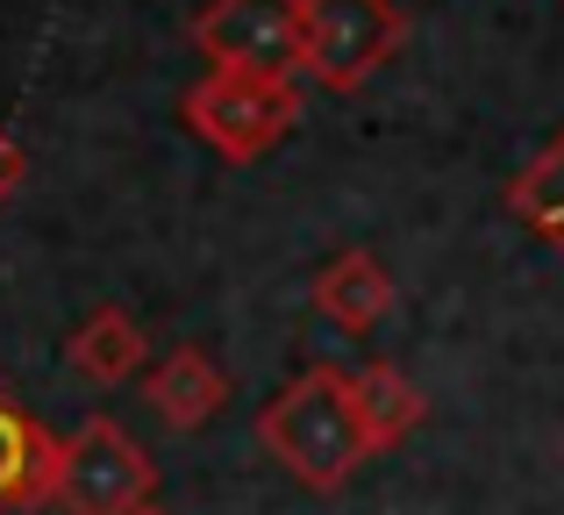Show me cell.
Instances as JSON below:
<instances>
[{
    "mask_svg": "<svg viewBox=\"0 0 564 515\" xmlns=\"http://www.w3.org/2000/svg\"><path fill=\"white\" fill-rule=\"evenodd\" d=\"M508 208H514V223H522V229H536L543 244H557V251H564V137L543 143V151L514 172Z\"/></svg>",
    "mask_w": 564,
    "mask_h": 515,
    "instance_id": "8fae6325",
    "label": "cell"
},
{
    "mask_svg": "<svg viewBox=\"0 0 564 515\" xmlns=\"http://www.w3.org/2000/svg\"><path fill=\"white\" fill-rule=\"evenodd\" d=\"M65 365L86 387H129V379L151 365V336L129 308H94L79 330L65 336Z\"/></svg>",
    "mask_w": 564,
    "mask_h": 515,
    "instance_id": "ba28073f",
    "label": "cell"
},
{
    "mask_svg": "<svg viewBox=\"0 0 564 515\" xmlns=\"http://www.w3.org/2000/svg\"><path fill=\"white\" fill-rule=\"evenodd\" d=\"M315 308L336 322V330L365 336V330H379L386 308H393V272H386L372 251H336L315 272Z\"/></svg>",
    "mask_w": 564,
    "mask_h": 515,
    "instance_id": "9c48e42d",
    "label": "cell"
},
{
    "mask_svg": "<svg viewBox=\"0 0 564 515\" xmlns=\"http://www.w3.org/2000/svg\"><path fill=\"white\" fill-rule=\"evenodd\" d=\"M57 451H65V437H51L8 387H0V515L51 508Z\"/></svg>",
    "mask_w": 564,
    "mask_h": 515,
    "instance_id": "8992f818",
    "label": "cell"
},
{
    "mask_svg": "<svg viewBox=\"0 0 564 515\" xmlns=\"http://www.w3.org/2000/svg\"><path fill=\"white\" fill-rule=\"evenodd\" d=\"M350 394H358V422H365V444H372V459H386V451H400L414 430H422L429 401L422 387H414L400 365H365V373H350Z\"/></svg>",
    "mask_w": 564,
    "mask_h": 515,
    "instance_id": "30bf717a",
    "label": "cell"
},
{
    "mask_svg": "<svg viewBox=\"0 0 564 515\" xmlns=\"http://www.w3.org/2000/svg\"><path fill=\"white\" fill-rule=\"evenodd\" d=\"M408 43L400 0H301V72L329 94H358Z\"/></svg>",
    "mask_w": 564,
    "mask_h": 515,
    "instance_id": "3957f363",
    "label": "cell"
},
{
    "mask_svg": "<svg viewBox=\"0 0 564 515\" xmlns=\"http://www.w3.org/2000/svg\"><path fill=\"white\" fill-rule=\"evenodd\" d=\"M186 129L229 165H258L264 151L293 137L301 122V86L293 72H207V79L186 86L180 100Z\"/></svg>",
    "mask_w": 564,
    "mask_h": 515,
    "instance_id": "7a4b0ae2",
    "label": "cell"
},
{
    "mask_svg": "<svg viewBox=\"0 0 564 515\" xmlns=\"http://www.w3.org/2000/svg\"><path fill=\"white\" fill-rule=\"evenodd\" d=\"M258 444L301 480L307 494H336L358 480V465L372 459L358 422V394H350L344 365H307L293 373L272 401L258 408Z\"/></svg>",
    "mask_w": 564,
    "mask_h": 515,
    "instance_id": "6da1fadb",
    "label": "cell"
},
{
    "mask_svg": "<svg viewBox=\"0 0 564 515\" xmlns=\"http://www.w3.org/2000/svg\"><path fill=\"white\" fill-rule=\"evenodd\" d=\"M129 515H165V508H158V502H143V508H129Z\"/></svg>",
    "mask_w": 564,
    "mask_h": 515,
    "instance_id": "4fadbf2b",
    "label": "cell"
},
{
    "mask_svg": "<svg viewBox=\"0 0 564 515\" xmlns=\"http://www.w3.org/2000/svg\"><path fill=\"white\" fill-rule=\"evenodd\" d=\"M143 401H151L158 422L180 430V437L186 430H207V422L229 408V373H221L200 344H180V351H165V358L143 373Z\"/></svg>",
    "mask_w": 564,
    "mask_h": 515,
    "instance_id": "52a82bcc",
    "label": "cell"
},
{
    "mask_svg": "<svg viewBox=\"0 0 564 515\" xmlns=\"http://www.w3.org/2000/svg\"><path fill=\"white\" fill-rule=\"evenodd\" d=\"M143 502H158V459L115 416H86L65 437V451H57L51 508L57 515H129Z\"/></svg>",
    "mask_w": 564,
    "mask_h": 515,
    "instance_id": "277c9868",
    "label": "cell"
},
{
    "mask_svg": "<svg viewBox=\"0 0 564 515\" xmlns=\"http://www.w3.org/2000/svg\"><path fill=\"white\" fill-rule=\"evenodd\" d=\"M22 180H29V151H22V137L0 122V208L22 194Z\"/></svg>",
    "mask_w": 564,
    "mask_h": 515,
    "instance_id": "7c38bea8",
    "label": "cell"
},
{
    "mask_svg": "<svg viewBox=\"0 0 564 515\" xmlns=\"http://www.w3.org/2000/svg\"><path fill=\"white\" fill-rule=\"evenodd\" d=\"M193 51L207 72H301V0H207Z\"/></svg>",
    "mask_w": 564,
    "mask_h": 515,
    "instance_id": "5b68a950",
    "label": "cell"
}]
</instances>
